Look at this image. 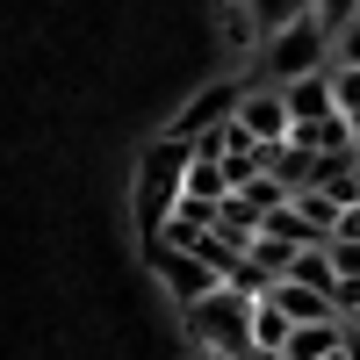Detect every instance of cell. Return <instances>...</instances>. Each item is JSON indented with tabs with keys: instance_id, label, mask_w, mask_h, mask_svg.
Returning a JSON list of instances; mask_svg holds the SVG:
<instances>
[{
	"instance_id": "1",
	"label": "cell",
	"mask_w": 360,
	"mask_h": 360,
	"mask_svg": "<svg viewBox=\"0 0 360 360\" xmlns=\"http://www.w3.org/2000/svg\"><path fill=\"white\" fill-rule=\"evenodd\" d=\"M188 166H195V144L188 137H159L152 152H144V166H137V217H144L152 238L173 224L180 195H188Z\"/></svg>"
},
{
	"instance_id": "2",
	"label": "cell",
	"mask_w": 360,
	"mask_h": 360,
	"mask_svg": "<svg viewBox=\"0 0 360 360\" xmlns=\"http://www.w3.org/2000/svg\"><path fill=\"white\" fill-rule=\"evenodd\" d=\"M259 72H266V86H295V79H310V72H332V29H324L317 15L288 22L281 37H266Z\"/></svg>"
},
{
	"instance_id": "3",
	"label": "cell",
	"mask_w": 360,
	"mask_h": 360,
	"mask_svg": "<svg viewBox=\"0 0 360 360\" xmlns=\"http://www.w3.org/2000/svg\"><path fill=\"white\" fill-rule=\"evenodd\" d=\"M152 274L173 288V303H188V310H195V303H209L217 288H231L209 259H195L188 245H173V238H152Z\"/></svg>"
},
{
	"instance_id": "4",
	"label": "cell",
	"mask_w": 360,
	"mask_h": 360,
	"mask_svg": "<svg viewBox=\"0 0 360 360\" xmlns=\"http://www.w3.org/2000/svg\"><path fill=\"white\" fill-rule=\"evenodd\" d=\"M238 123H245V130L266 144V152L295 137V115H288V94H281V86H245V101H238Z\"/></svg>"
},
{
	"instance_id": "5",
	"label": "cell",
	"mask_w": 360,
	"mask_h": 360,
	"mask_svg": "<svg viewBox=\"0 0 360 360\" xmlns=\"http://www.w3.org/2000/svg\"><path fill=\"white\" fill-rule=\"evenodd\" d=\"M266 303H274L288 324H346L332 295H317V288H303V281H274V288H266Z\"/></svg>"
},
{
	"instance_id": "6",
	"label": "cell",
	"mask_w": 360,
	"mask_h": 360,
	"mask_svg": "<svg viewBox=\"0 0 360 360\" xmlns=\"http://www.w3.org/2000/svg\"><path fill=\"white\" fill-rule=\"evenodd\" d=\"M281 94H288L295 123H324V115H339V72H310V79L281 86Z\"/></svg>"
},
{
	"instance_id": "7",
	"label": "cell",
	"mask_w": 360,
	"mask_h": 360,
	"mask_svg": "<svg viewBox=\"0 0 360 360\" xmlns=\"http://www.w3.org/2000/svg\"><path fill=\"white\" fill-rule=\"evenodd\" d=\"M332 353H346V324H295L281 346V360H332Z\"/></svg>"
},
{
	"instance_id": "8",
	"label": "cell",
	"mask_w": 360,
	"mask_h": 360,
	"mask_svg": "<svg viewBox=\"0 0 360 360\" xmlns=\"http://www.w3.org/2000/svg\"><path fill=\"white\" fill-rule=\"evenodd\" d=\"M245 15H252V29H259V37H281L288 22L317 15V0H245Z\"/></svg>"
},
{
	"instance_id": "9",
	"label": "cell",
	"mask_w": 360,
	"mask_h": 360,
	"mask_svg": "<svg viewBox=\"0 0 360 360\" xmlns=\"http://www.w3.org/2000/svg\"><path fill=\"white\" fill-rule=\"evenodd\" d=\"M288 332H295V324H288V317H281V310L259 295V303H252V346H259V360H281Z\"/></svg>"
},
{
	"instance_id": "10",
	"label": "cell",
	"mask_w": 360,
	"mask_h": 360,
	"mask_svg": "<svg viewBox=\"0 0 360 360\" xmlns=\"http://www.w3.org/2000/svg\"><path fill=\"white\" fill-rule=\"evenodd\" d=\"M288 281H303V288H317V295H339V266H332V245H310L303 259L288 266Z\"/></svg>"
},
{
	"instance_id": "11",
	"label": "cell",
	"mask_w": 360,
	"mask_h": 360,
	"mask_svg": "<svg viewBox=\"0 0 360 360\" xmlns=\"http://www.w3.org/2000/svg\"><path fill=\"white\" fill-rule=\"evenodd\" d=\"M332 72H360V22L332 37Z\"/></svg>"
},
{
	"instance_id": "12",
	"label": "cell",
	"mask_w": 360,
	"mask_h": 360,
	"mask_svg": "<svg viewBox=\"0 0 360 360\" xmlns=\"http://www.w3.org/2000/svg\"><path fill=\"white\" fill-rule=\"evenodd\" d=\"M317 22L339 37V29H353V22H360V0H317Z\"/></svg>"
},
{
	"instance_id": "13",
	"label": "cell",
	"mask_w": 360,
	"mask_h": 360,
	"mask_svg": "<svg viewBox=\"0 0 360 360\" xmlns=\"http://www.w3.org/2000/svg\"><path fill=\"white\" fill-rule=\"evenodd\" d=\"M332 266H339V281H360V245H339L332 238Z\"/></svg>"
},
{
	"instance_id": "14",
	"label": "cell",
	"mask_w": 360,
	"mask_h": 360,
	"mask_svg": "<svg viewBox=\"0 0 360 360\" xmlns=\"http://www.w3.org/2000/svg\"><path fill=\"white\" fill-rule=\"evenodd\" d=\"M332 360H346V353H332Z\"/></svg>"
}]
</instances>
